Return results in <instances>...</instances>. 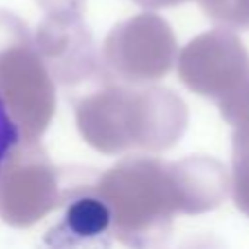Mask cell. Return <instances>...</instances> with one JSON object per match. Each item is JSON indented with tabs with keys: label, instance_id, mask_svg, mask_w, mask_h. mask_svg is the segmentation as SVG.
<instances>
[{
	"label": "cell",
	"instance_id": "cell-1",
	"mask_svg": "<svg viewBox=\"0 0 249 249\" xmlns=\"http://www.w3.org/2000/svg\"><path fill=\"white\" fill-rule=\"evenodd\" d=\"M18 138H19L18 126H16L14 119L10 117L4 101L0 99V165L4 163V160L8 158L12 148L18 144Z\"/></svg>",
	"mask_w": 249,
	"mask_h": 249
}]
</instances>
